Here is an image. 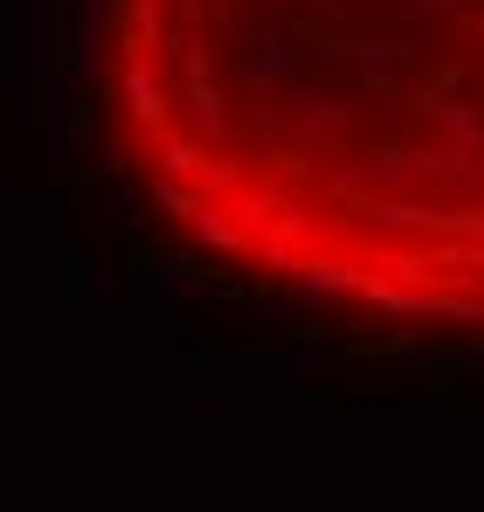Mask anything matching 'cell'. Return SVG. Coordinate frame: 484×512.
I'll return each instance as SVG.
<instances>
[{
  "label": "cell",
  "instance_id": "obj_1",
  "mask_svg": "<svg viewBox=\"0 0 484 512\" xmlns=\"http://www.w3.org/2000/svg\"><path fill=\"white\" fill-rule=\"evenodd\" d=\"M139 229H146V194H139V180L104 187V194H97V236H104V243H125V236H139Z\"/></svg>",
  "mask_w": 484,
  "mask_h": 512
},
{
  "label": "cell",
  "instance_id": "obj_2",
  "mask_svg": "<svg viewBox=\"0 0 484 512\" xmlns=\"http://www.w3.org/2000/svg\"><path fill=\"white\" fill-rule=\"evenodd\" d=\"M70 291H77L83 305H90V298H104V291H111V270H104L97 256H77V263H70Z\"/></svg>",
  "mask_w": 484,
  "mask_h": 512
}]
</instances>
